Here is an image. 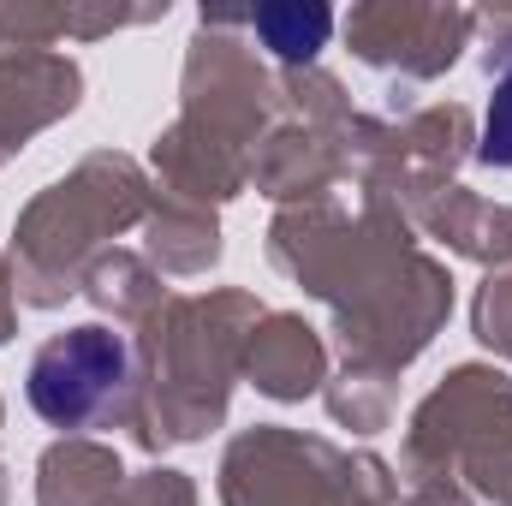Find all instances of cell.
Instances as JSON below:
<instances>
[{
    "mask_svg": "<svg viewBox=\"0 0 512 506\" xmlns=\"http://www.w3.org/2000/svg\"><path fill=\"white\" fill-rule=\"evenodd\" d=\"M334 18L322 6H262L256 12V36L280 54V60H310L328 42Z\"/></svg>",
    "mask_w": 512,
    "mask_h": 506,
    "instance_id": "obj_2",
    "label": "cell"
},
{
    "mask_svg": "<svg viewBox=\"0 0 512 506\" xmlns=\"http://www.w3.org/2000/svg\"><path fill=\"white\" fill-rule=\"evenodd\" d=\"M483 161L512 167V66H507V78L495 84V102H489V126H483Z\"/></svg>",
    "mask_w": 512,
    "mask_h": 506,
    "instance_id": "obj_3",
    "label": "cell"
},
{
    "mask_svg": "<svg viewBox=\"0 0 512 506\" xmlns=\"http://www.w3.org/2000/svg\"><path fill=\"white\" fill-rule=\"evenodd\" d=\"M126 370H131L126 340L90 322V328H72V334L48 340V346L36 352L24 393H30V411H36L42 423H54V429H84L90 417H102V411L120 399Z\"/></svg>",
    "mask_w": 512,
    "mask_h": 506,
    "instance_id": "obj_1",
    "label": "cell"
}]
</instances>
